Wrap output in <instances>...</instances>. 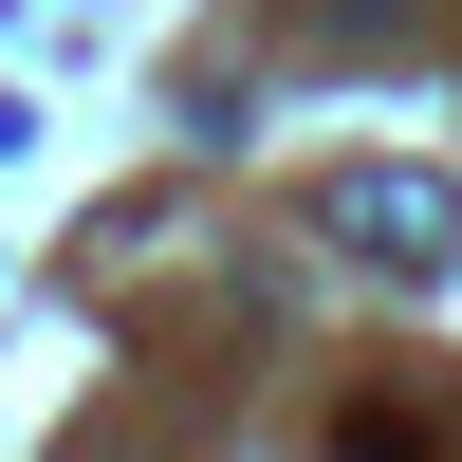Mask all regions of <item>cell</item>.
Here are the masks:
<instances>
[{
  "label": "cell",
  "mask_w": 462,
  "mask_h": 462,
  "mask_svg": "<svg viewBox=\"0 0 462 462\" xmlns=\"http://www.w3.org/2000/svg\"><path fill=\"white\" fill-rule=\"evenodd\" d=\"M333 462H426V426H333Z\"/></svg>",
  "instance_id": "1"
}]
</instances>
